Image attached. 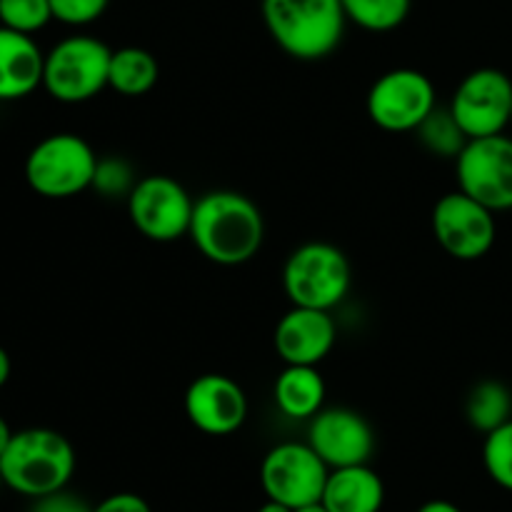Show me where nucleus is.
Segmentation results:
<instances>
[{
  "label": "nucleus",
  "mask_w": 512,
  "mask_h": 512,
  "mask_svg": "<svg viewBox=\"0 0 512 512\" xmlns=\"http://www.w3.org/2000/svg\"><path fill=\"white\" fill-rule=\"evenodd\" d=\"M45 53L33 35L0 25V103L23 100L43 88Z\"/></svg>",
  "instance_id": "dca6fc26"
},
{
  "label": "nucleus",
  "mask_w": 512,
  "mask_h": 512,
  "mask_svg": "<svg viewBox=\"0 0 512 512\" xmlns=\"http://www.w3.org/2000/svg\"><path fill=\"white\" fill-rule=\"evenodd\" d=\"M75 465L78 458L70 440L50 428L18 430L0 455L5 488L30 500L68 488Z\"/></svg>",
  "instance_id": "f03ea898"
},
{
  "label": "nucleus",
  "mask_w": 512,
  "mask_h": 512,
  "mask_svg": "<svg viewBox=\"0 0 512 512\" xmlns=\"http://www.w3.org/2000/svg\"><path fill=\"white\" fill-rule=\"evenodd\" d=\"M293 512H330L328 508H325L323 503H313V505H303V508L293 510Z\"/></svg>",
  "instance_id": "473e14b6"
},
{
  "label": "nucleus",
  "mask_w": 512,
  "mask_h": 512,
  "mask_svg": "<svg viewBox=\"0 0 512 512\" xmlns=\"http://www.w3.org/2000/svg\"><path fill=\"white\" fill-rule=\"evenodd\" d=\"M188 235L210 263L235 268L260 253L265 220L248 195L238 190H210L195 200Z\"/></svg>",
  "instance_id": "f257e3e1"
},
{
  "label": "nucleus",
  "mask_w": 512,
  "mask_h": 512,
  "mask_svg": "<svg viewBox=\"0 0 512 512\" xmlns=\"http://www.w3.org/2000/svg\"><path fill=\"white\" fill-rule=\"evenodd\" d=\"M353 270L338 245L310 240L288 255L283 268V290L290 305L335 310L350 293Z\"/></svg>",
  "instance_id": "20e7f679"
},
{
  "label": "nucleus",
  "mask_w": 512,
  "mask_h": 512,
  "mask_svg": "<svg viewBox=\"0 0 512 512\" xmlns=\"http://www.w3.org/2000/svg\"><path fill=\"white\" fill-rule=\"evenodd\" d=\"M448 108L468 140L505 133L512 118V78L498 68L473 70L458 83Z\"/></svg>",
  "instance_id": "f8f14e48"
},
{
  "label": "nucleus",
  "mask_w": 512,
  "mask_h": 512,
  "mask_svg": "<svg viewBox=\"0 0 512 512\" xmlns=\"http://www.w3.org/2000/svg\"><path fill=\"white\" fill-rule=\"evenodd\" d=\"M308 445L330 470L370 463L375 433L368 420L350 408H323L308 420Z\"/></svg>",
  "instance_id": "ddd939ff"
},
{
  "label": "nucleus",
  "mask_w": 512,
  "mask_h": 512,
  "mask_svg": "<svg viewBox=\"0 0 512 512\" xmlns=\"http://www.w3.org/2000/svg\"><path fill=\"white\" fill-rule=\"evenodd\" d=\"M418 512H463V510H460L455 503H450V500H428V503L420 505Z\"/></svg>",
  "instance_id": "c85d7f7f"
},
{
  "label": "nucleus",
  "mask_w": 512,
  "mask_h": 512,
  "mask_svg": "<svg viewBox=\"0 0 512 512\" xmlns=\"http://www.w3.org/2000/svg\"><path fill=\"white\" fill-rule=\"evenodd\" d=\"M510 125H512V118H510Z\"/></svg>",
  "instance_id": "f704fd0d"
},
{
  "label": "nucleus",
  "mask_w": 512,
  "mask_h": 512,
  "mask_svg": "<svg viewBox=\"0 0 512 512\" xmlns=\"http://www.w3.org/2000/svg\"><path fill=\"white\" fill-rule=\"evenodd\" d=\"M458 190L493 213L512 210V138L505 133L473 138L455 158Z\"/></svg>",
  "instance_id": "9d476101"
},
{
  "label": "nucleus",
  "mask_w": 512,
  "mask_h": 512,
  "mask_svg": "<svg viewBox=\"0 0 512 512\" xmlns=\"http://www.w3.org/2000/svg\"><path fill=\"white\" fill-rule=\"evenodd\" d=\"M330 468L308 443H280L260 463V485L268 500L298 510L320 503Z\"/></svg>",
  "instance_id": "1a4fd4ad"
},
{
  "label": "nucleus",
  "mask_w": 512,
  "mask_h": 512,
  "mask_svg": "<svg viewBox=\"0 0 512 512\" xmlns=\"http://www.w3.org/2000/svg\"><path fill=\"white\" fill-rule=\"evenodd\" d=\"M53 18L50 0H0V25L18 33L33 35Z\"/></svg>",
  "instance_id": "b1692460"
},
{
  "label": "nucleus",
  "mask_w": 512,
  "mask_h": 512,
  "mask_svg": "<svg viewBox=\"0 0 512 512\" xmlns=\"http://www.w3.org/2000/svg\"><path fill=\"white\" fill-rule=\"evenodd\" d=\"M128 218L143 238L153 243H173L190 233L195 200L170 175H145L138 178L128 195Z\"/></svg>",
  "instance_id": "6e6552de"
},
{
  "label": "nucleus",
  "mask_w": 512,
  "mask_h": 512,
  "mask_svg": "<svg viewBox=\"0 0 512 512\" xmlns=\"http://www.w3.org/2000/svg\"><path fill=\"white\" fill-rule=\"evenodd\" d=\"M490 208L465 195L463 190L445 193L435 203L430 225L440 248L455 260L473 263L493 250L498 238V220Z\"/></svg>",
  "instance_id": "9b49d317"
},
{
  "label": "nucleus",
  "mask_w": 512,
  "mask_h": 512,
  "mask_svg": "<svg viewBox=\"0 0 512 512\" xmlns=\"http://www.w3.org/2000/svg\"><path fill=\"white\" fill-rule=\"evenodd\" d=\"M418 138L425 145V150H430L438 158H458L460 150L468 143V135L463 133V128L458 125V120L453 118L450 108H435L423 123L418 125Z\"/></svg>",
  "instance_id": "4be33fe9"
},
{
  "label": "nucleus",
  "mask_w": 512,
  "mask_h": 512,
  "mask_svg": "<svg viewBox=\"0 0 512 512\" xmlns=\"http://www.w3.org/2000/svg\"><path fill=\"white\" fill-rule=\"evenodd\" d=\"M338 343V325L330 310L293 308L278 320L273 345L285 365H320Z\"/></svg>",
  "instance_id": "2eb2a0df"
},
{
  "label": "nucleus",
  "mask_w": 512,
  "mask_h": 512,
  "mask_svg": "<svg viewBox=\"0 0 512 512\" xmlns=\"http://www.w3.org/2000/svg\"><path fill=\"white\" fill-rule=\"evenodd\" d=\"M185 415L195 430L213 438H225L243 428L248 420V398L233 378L205 373L185 390Z\"/></svg>",
  "instance_id": "4468645a"
},
{
  "label": "nucleus",
  "mask_w": 512,
  "mask_h": 512,
  "mask_svg": "<svg viewBox=\"0 0 512 512\" xmlns=\"http://www.w3.org/2000/svg\"><path fill=\"white\" fill-rule=\"evenodd\" d=\"M483 465L495 485L512 493V420L485 435Z\"/></svg>",
  "instance_id": "5701e85b"
},
{
  "label": "nucleus",
  "mask_w": 512,
  "mask_h": 512,
  "mask_svg": "<svg viewBox=\"0 0 512 512\" xmlns=\"http://www.w3.org/2000/svg\"><path fill=\"white\" fill-rule=\"evenodd\" d=\"M113 50L93 35H68L45 53L43 88L65 105L88 103L108 88Z\"/></svg>",
  "instance_id": "423d86ee"
},
{
  "label": "nucleus",
  "mask_w": 512,
  "mask_h": 512,
  "mask_svg": "<svg viewBox=\"0 0 512 512\" xmlns=\"http://www.w3.org/2000/svg\"><path fill=\"white\" fill-rule=\"evenodd\" d=\"M438 108L435 85L423 70L395 68L380 75L368 90V118L385 133H415Z\"/></svg>",
  "instance_id": "0eeeda50"
},
{
  "label": "nucleus",
  "mask_w": 512,
  "mask_h": 512,
  "mask_svg": "<svg viewBox=\"0 0 512 512\" xmlns=\"http://www.w3.org/2000/svg\"><path fill=\"white\" fill-rule=\"evenodd\" d=\"M98 155L78 133H53L33 145L25 158V183L48 200H65L93 185Z\"/></svg>",
  "instance_id": "39448f33"
},
{
  "label": "nucleus",
  "mask_w": 512,
  "mask_h": 512,
  "mask_svg": "<svg viewBox=\"0 0 512 512\" xmlns=\"http://www.w3.org/2000/svg\"><path fill=\"white\" fill-rule=\"evenodd\" d=\"M10 438H13V428H10L8 420H5L3 415H0V455H3L5 448H8Z\"/></svg>",
  "instance_id": "7c9ffc66"
},
{
  "label": "nucleus",
  "mask_w": 512,
  "mask_h": 512,
  "mask_svg": "<svg viewBox=\"0 0 512 512\" xmlns=\"http://www.w3.org/2000/svg\"><path fill=\"white\" fill-rule=\"evenodd\" d=\"M465 418L470 428L488 435L512 420V393L500 380H480L465 398Z\"/></svg>",
  "instance_id": "aec40b11"
},
{
  "label": "nucleus",
  "mask_w": 512,
  "mask_h": 512,
  "mask_svg": "<svg viewBox=\"0 0 512 512\" xmlns=\"http://www.w3.org/2000/svg\"><path fill=\"white\" fill-rule=\"evenodd\" d=\"M93 512H153L150 510L148 500L140 498L138 493H115L108 495L95 505Z\"/></svg>",
  "instance_id": "cd10ccee"
},
{
  "label": "nucleus",
  "mask_w": 512,
  "mask_h": 512,
  "mask_svg": "<svg viewBox=\"0 0 512 512\" xmlns=\"http://www.w3.org/2000/svg\"><path fill=\"white\" fill-rule=\"evenodd\" d=\"M325 380L318 365H285L275 378L273 398L290 420H310L325 408Z\"/></svg>",
  "instance_id": "a211bd4d"
},
{
  "label": "nucleus",
  "mask_w": 512,
  "mask_h": 512,
  "mask_svg": "<svg viewBox=\"0 0 512 512\" xmlns=\"http://www.w3.org/2000/svg\"><path fill=\"white\" fill-rule=\"evenodd\" d=\"M10 375H13V360H10L8 350H5L3 345H0V390H3L5 385H8Z\"/></svg>",
  "instance_id": "c756f323"
},
{
  "label": "nucleus",
  "mask_w": 512,
  "mask_h": 512,
  "mask_svg": "<svg viewBox=\"0 0 512 512\" xmlns=\"http://www.w3.org/2000/svg\"><path fill=\"white\" fill-rule=\"evenodd\" d=\"M320 503L330 512H380L385 483L368 463L330 470Z\"/></svg>",
  "instance_id": "f3484780"
},
{
  "label": "nucleus",
  "mask_w": 512,
  "mask_h": 512,
  "mask_svg": "<svg viewBox=\"0 0 512 512\" xmlns=\"http://www.w3.org/2000/svg\"><path fill=\"white\" fill-rule=\"evenodd\" d=\"M28 512H93V508L78 495L68 493V490H58V493L35 498Z\"/></svg>",
  "instance_id": "bb28decb"
},
{
  "label": "nucleus",
  "mask_w": 512,
  "mask_h": 512,
  "mask_svg": "<svg viewBox=\"0 0 512 512\" xmlns=\"http://www.w3.org/2000/svg\"><path fill=\"white\" fill-rule=\"evenodd\" d=\"M348 23L368 33H390L408 20L413 0H340Z\"/></svg>",
  "instance_id": "412c9836"
},
{
  "label": "nucleus",
  "mask_w": 512,
  "mask_h": 512,
  "mask_svg": "<svg viewBox=\"0 0 512 512\" xmlns=\"http://www.w3.org/2000/svg\"><path fill=\"white\" fill-rule=\"evenodd\" d=\"M135 178L133 168L125 158H118V155H108V158H98V168H95L93 185L90 190L100 193L103 198H125L133 193Z\"/></svg>",
  "instance_id": "393cba45"
},
{
  "label": "nucleus",
  "mask_w": 512,
  "mask_h": 512,
  "mask_svg": "<svg viewBox=\"0 0 512 512\" xmlns=\"http://www.w3.org/2000/svg\"><path fill=\"white\" fill-rule=\"evenodd\" d=\"M160 65L150 50L138 48V45H125V48L113 50L108 73V88L123 98H140L148 95L158 85Z\"/></svg>",
  "instance_id": "6ab92c4d"
},
{
  "label": "nucleus",
  "mask_w": 512,
  "mask_h": 512,
  "mask_svg": "<svg viewBox=\"0 0 512 512\" xmlns=\"http://www.w3.org/2000/svg\"><path fill=\"white\" fill-rule=\"evenodd\" d=\"M258 512H293V508L278 503V500H265V503L258 508Z\"/></svg>",
  "instance_id": "2f4dec72"
},
{
  "label": "nucleus",
  "mask_w": 512,
  "mask_h": 512,
  "mask_svg": "<svg viewBox=\"0 0 512 512\" xmlns=\"http://www.w3.org/2000/svg\"><path fill=\"white\" fill-rule=\"evenodd\" d=\"M108 5L110 0H50L53 18L73 28L95 23L108 10Z\"/></svg>",
  "instance_id": "a878e982"
},
{
  "label": "nucleus",
  "mask_w": 512,
  "mask_h": 512,
  "mask_svg": "<svg viewBox=\"0 0 512 512\" xmlns=\"http://www.w3.org/2000/svg\"><path fill=\"white\" fill-rule=\"evenodd\" d=\"M0 488H5V483H3V475H0Z\"/></svg>",
  "instance_id": "72a5a7b5"
},
{
  "label": "nucleus",
  "mask_w": 512,
  "mask_h": 512,
  "mask_svg": "<svg viewBox=\"0 0 512 512\" xmlns=\"http://www.w3.org/2000/svg\"><path fill=\"white\" fill-rule=\"evenodd\" d=\"M263 20L275 45L305 63L328 58L348 23L340 0H263Z\"/></svg>",
  "instance_id": "7ed1b4c3"
}]
</instances>
